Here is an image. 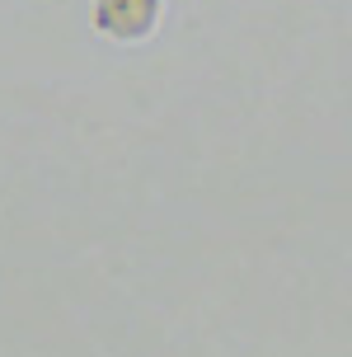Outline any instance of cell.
Wrapping results in <instances>:
<instances>
[{"label":"cell","instance_id":"1","mask_svg":"<svg viewBox=\"0 0 352 357\" xmlns=\"http://www.w3.org/2000/svg\"><path fill=\"white\" fill-rule=\"evenodd\" d=\"M94 10L113 33H141L155 15V0H99Z\"/></svg>","mask_w":352,"mask_h":357}]
</instances>
